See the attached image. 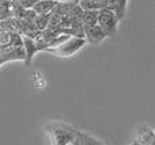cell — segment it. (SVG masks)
<instances>
[{"instance_id": "1", "label": "cell", "mask_w": 155, "mask_h": 145, "mask_svg": "<svg viewBox=\"0 0 155 145\" xmlns=\"http://www.w3.org/2000/svg\"><path fill=\"white\" fill-rule=\"evenodd\" d=\"M46 132L52 137V145H72L78 129L64 122L54 121L46 126Z\"/></svg>"}, {"instance_id": "2", "label": "cell", "mask_w": 155, "mask_h": 145, "mask_svg": "<svg viewBox=\"0 0 155 145\" xmlns=\"http://www.w3.org/2000/svg\"><path fill=\"white\" fill-rule=\"evenodd\" d=\"M86 45V39L82 37H70L68 39H65L63 43H60L56 48H48L45 49L49 53H54L57 56L61 57H70L72 54H75L79 49H82Z\"/></svg>"}, {"instance_id": "3", "label": "cell", "mask_w": 155, "mask_h": 145, "mask_svg": "<svg viewBox=\"0 0 155 145\" xmlns=\"http://www.w3.org/2000/svg\"><path fill=\"white\" fill-rule=\"evenodd\" d=\"M118 23H120V20L112 11L106 10V8L98 11V22H97V24L99 26V29L104 31V34L106 37H112V35H114L117 33Z\"/></svg>"}, {"instance_id": "4", "label": "cell", "mask_w": 155, "mask_h": 145, "mask_svg": "<svg viewBox=\"0 0 155 145\" xmlns=\"http://www.w3.org/2000/svg\"><path fill=\"white\" fill-rule=\"evenodd\" d=\"M127 4H128V0H107L106 2V10L112 11L116 16H117L118 20H123L125 18L127 14Z\"/></svg>"}, {"instance_id": "5", "label": "cell", "mask_w": 155, "mask_h": 145, "mask_svg": "<svg viewBox=\"0 0 155 145\" xmlns=\"http://www.w3.org/2000/svg\"><path fill=\"white\" fill-rule=\"evenodd\" d=\"M136 145H155V132L148 126H140L137 130Z\"/></svg>"}, {"instance_id": "6", "label": "cell", "mask_w": 155, "mask_h": 145, "mask_svg": "<svg viewBox=\"0 0 155 145\" xmlns=\"http://www.w3.org/2000/svg\"><path fill=\"white\" fill-rule=\"evenodd\" d=\"M83 34H84V39L86 42H90V43H98L101 42L104 38H106V35L104 34L101 29H99L98 24L93 27H87V29H83Z\"/></svg>"}, {"instance_id": "7", "label": "cell", "mask_w": 155, "mask_h": 145, "mask_svg": "<svg viewBox=\"0 0 155 145\" xmlns=\"http://www.w3.org/2000/svg\"><path fill=\"white\" fill-rule=\"evenodd\" d=\"M57 3L59 2H56V0H38L31 11L35 15H48V14L53 12Z\"/></svg>"}, {"instance_id": "8", "label": "cell", "mask_w": 155, "mask_h": 145, "mask_svg": "<svg viewBox=\"0 0 155 145\" xmlns=\"http://www.w3.org/2000/svg\"><path fill=\"white\" fill-rule=\"evenodd\" d=\"M72 145H106V144L102 140H99V138L88 134V133L78 130L76 137H75V140H74Z\"/></svg>"}, {"instance_id": "9", "label": "cell", "mask_w": 155, "mask_h": 145, "mask_svg": "<svg viewBox=\"0 0 155 145\" xmlns=\"http://www.w3.org/2000/svg\"><path fill=\"white\" fill-rule=\"evenodd\" d=\"M98 22V11H83L82 12V26L83 29L93 27Z\"/></svg>"}, {"instance_id": "10", "label": "cell", "mask_w": 155, "mask_h": 145, "mask_svg": "<svg viewBox=\"0 0 155 145\" xmlns=\"http://www.w3.org/2000/svg\"><path fill=\"white\" fill-rule=\"evenodd\" d=\"M22 42H23V49H25V56H26V61L30 62V60H31L33 54H34L35 52H38L37 43H35L30 37L22 38Z\"/></svg>"}, {"instance_id": "11", "label": "cell", "mask_w": 155, "mask_h": 145, "mask_svg": "<svg viewBox=\"0 0 155 145\" xmlns=\"http://www.w3.org/2000/svg\"><path fill=\"white\" fill-rule=\"evenodd\" d=\"M35 3H37L35 0H12V5L22 10H33Z\"/></svg>"}, {"instance_id": "12", "label": "cell", "mask_w": 155, "mask_h": 145, "mask_svg": "<svg viewBox=\"0 0 155 145\" xmlns=\"http://www.w3.org/2000/svg\"><path fill=\"white\" fill-rule=\"evenodd\" d=\"M91 2H93V4L95 5V8L97 10H104L105 7H106V2L107 0H91Z\"/></svg>"}, {"instance_id": "13", "label": "cell", "mask_w": 155, "mask_h": 145, "mask_svg": "<svg viewBox=\"0 0 155 145\" xmlns=\"http://www.w3.org/2000/svg\"><path fill=\"white\" fill-rule=\"evenodd\" d=\"M56 2H64V3H70V2H78V0H56Z\"/></svg>"}, {"instance_id": "14", "label": "cell", "mask_w": 155, "mask_h": 145, "mask_svg": "<svg viewBox=\"0 0 155 145\" xmlns=\"http://www.w3.org/2000/svg\"><path fill=\"white\" fill-rule=\"evenodd\" d=\"M134 145H136V144H134Z\"/></svg>"}]
</instances>
